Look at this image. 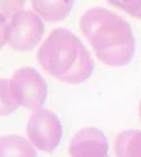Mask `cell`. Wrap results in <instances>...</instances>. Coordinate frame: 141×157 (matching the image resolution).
Returning a JSON list of instances; mask_svg holds the SVG:
<instances>
[{"mask_svg":"<svg viewBox=\"0 0 141 157\" xmlns=\"http://www.w3.org/2000/svg\"><path fill=\"white\" fill-rule=\"evenodd\" d=\"M139 117L141 119V102H140V105H139Z\"/></svg>","mask_w":141,"mask_h":157,"instance_id":"14","label":"cell"},{"mask_svg":"<svg viewBox=\"0 0 141 157\" xmlns=\"http://www.w3.org/2000/svg\"><path fill=\"white\" fill-rule=\"evenodd\" d=\"M0 157H37L30 141L17 135L0 137Z\"/></svg>","mask_w":141,"mask_h":157,"instance_id":"8","label":"cell"},{"mask_svg":"<svg viewBox=\"0 0 141 157\" xmlns=\"http://www.w3.org/2000/svg\"><path fill=\"white\" fill-rule=\"evenodd\" d=\"M10 86L19 105L35 110L42 106L47 95V85L37 70L23 67L14 73Z\"/></svg>","mask_w":141,"mask_h":157,"instance_id":"5","label":"cell"},{"mask_svg":"<svg viewBox=\"0 0 141 157\" xmlns=\"http://www.w3.org/2000/svg\"><path fill=\"white\" fill-rule=\"evenodd\" d=\"M81 31L99 60L111 67L125 66L135 53V38L128 23L105 8H91L82 15Z\"/></svg>","mask_w":141,"mask_h":157,"instance_id":"1","label":"cell"},{"mask_svg":"<svg viewBox=\"0 0 141 157\" xmlns=\"http://www.w3.org/2000/svg\"><path fill=\"white\" fill-rule=\"evenodd\" d=\"M115 152L116 157H141V132H121L115 141Z\"/></svg>","mask_w":141,"mask_h":157,"instance_id":"9","label":"cell"},{"mask_svg":"<svg viewBox=\"0 0 141 157\" xmlns=\"http://www.w3.org/2000/svg\"><path fill=\"white\" fill-rule=\"evenodd\" d=\"M108 2L136 19H141V0H108Z\"/></svg>","mask_w":141,"mask_h":157,"instance_id":"11","label":"cell"},{"mask_svg":"<svg viewBox=\"0 0 141 157\" xmlns=\"http://www.w3.org/2000/svg\"><path fill=\"white\" fill-rule=\"evenodd\" d=\"M7 25L9 46L18 52H27L35 48L45 33L42 19L30 10H20L10 17Z\"/></svg>","mask_w":141,"mask_h":157,"instance_id":"3","label":"cell"},{"mask_svg":"<svg viewBox=\"0 0 141 157\" xmlns=\"http://www.w3.org/2000/svg\"><path fill=\"white\" fill-rule=\"evenodd\" d=\"M31 2L34 10L45 21L56 23L69 15L74 0H31Z\"/></svg>","mask_w":141,"mask_h":157,"instance_id":"7","label":"cell"},{"mask_svg":"<svg viewBox=\"0 0 141 157\" xmlns=\"http://www.w3.org/2000/svg\"><path fill=\"white\" fill-rule=\"evenodd\" d=\"M20 106L11 90L10 81L0 78V116H7L15 112Z\"/></svg>","mask_w":141,"mask_h":157,"instance_id":"10","label":"cell"},{"mask_svg":"<svg viewBox=\"0 0 141 157\" xmlns=\"http://www.w3.org/2000/svg\"><path fill=\"white\" fill-rule=\"evenodd\" d=\"M26 0H0V14L5 18H10L12 15L23 9Z\"/></svg>","mask_w":141,"mask_h":157,"instance_id":"12","label":"cell"},{"mask_svg":"<svg viewBox=\"0 0 141 157\" xmlns=\"http://www.w3.org/2000/svg\"><path fill=\"white\" fill-rule=\"evenodd\" d=\"M27 134L30 142L38 149L52 152L62 136V126L57 116L46 108H38L29 119Z\"/></svg>","mask_w":141,"mask_h":157,"instance_id":"4","label":"cell"},{"mask_svg":"<svg viewBox=\"0 0 141 157\" xmlns=\"http://www.w3.org/2000/svg\"><path fill=\"white\" fill-rule=\"evenodd\" d=\"M7 18L0 14V49L5 45L7 40Z\"/></svg>","mask_w":141,"mask_h":157,"instance_id":"13","label":"cell"},{"mask_svg":"<svg viewBox=\"0 0 141 157\" xmlns=\"http://www.w3.org/2000/svg\"><path fill=\"white\" fill-rule=\"evenodd\" d=\"M105 135L96 128H84L71 140L70 157H109Z\"/></svg>","mask_w":141,"mask_h":157,"instance_id":"6","label":"cell"},{"mask_svg":"<svg viewBox=\"0 0 141 157\" xmlns=\"http://www.w3.org/2000/svg\"><path fill=\"white\" fill-rule=\"evenodd\" d=\"M40 66L48 75L69 85L87 81L94 62L84 44L69 29H53L37 54Z\"/></svg>","mask_w":141,"mask_h":157,"instance_id":"2","label":"cell"}]
</instances>
